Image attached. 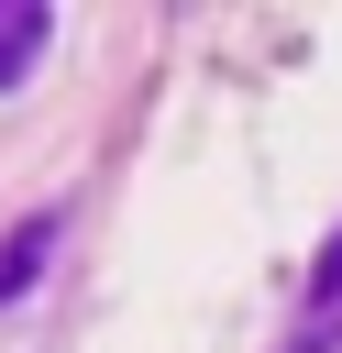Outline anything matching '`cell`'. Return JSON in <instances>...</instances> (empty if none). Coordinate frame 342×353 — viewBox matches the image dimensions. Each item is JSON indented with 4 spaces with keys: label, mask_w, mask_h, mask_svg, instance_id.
I'll return each mask as SVG.
<instances>
[{
    "label": "cell",
    "mask_w": 342,
    "mask_h": 353,
    "mask_svg": "<svg viewBox=\"0 0 342 353\" xmlns=\"http://www.w3.org/2000/svg\"><path fill=\"white\" fill-rule=\"evenodd\" d=\"M55 232H66L55 210H33V221H11V232H0V309H11V298H22L44 265H55Z\"/></svg>",
    "instance_id": "obj_1"
},
{
    "label": "cell",
    "mask_w": 342,
    "mask_h": 353,
    "mask_svg": "<svg viewBox=\"0 0 342 353\" xmlns=\"http://www.w3.org/2000/svg\"><path fill=\"white\" fill-rule=\"evenodd\" d=\"M331 298H342V232H331V243H320V265H309V309H331Z\"/></svg>",
    "instance_id": "obj_3"
},
{
    "label": "cell",
    "mask_w": 342,
    "mask_h": 353,
    "mask_svg": "<svg viewBox=\"0 0 342 353\" xmlns=\"http://www.w3.org/2000/svg\"><path fill=\"white\" fill-rule=\"evenodd\" d=\"M44 44H55V11L44 0H0V88H22L44 66Z\"/></svg>",
    "instance_id": "obj_2"
}]
</instances>
